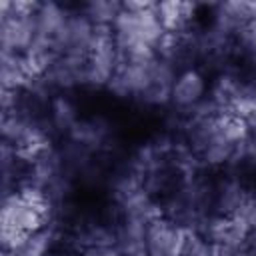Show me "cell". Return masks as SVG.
Masks as SVG:
<instances>
[{"label": "cell", "mask_w": 256, "mask_h": 256, "mask_svg": "<svg viewBox=\"0 0 256 256\" xmlns=\"http://www.w3.org/2000/svg\"><path fill=\"white\" fill-rule=\"evenodd\" d=\"M84 16L94 24V26H108L116 22L118 14L122 12V2H112V0H92L82 6Z\"/></svg>", "instance_id": "cell-12"}, {"label": "cell", "mask_w": 256, "mask_h": 256, "mask_svg": "<svg viewBox=\"0 0 256 256\" xmlns=\"http://www.w3.org/2000/svg\"><path fill=\"white\" fill-rule=\"evenodd\" d=\"M2 224L22 230L26 234H34L50 224V216L46 210H42L40 206H36L28 198H24L18 190H14L10 194H4Z\"/></svg>", "instance_id": "cell-4"}, {"label": "cell", "mask_w": 256, "mask_h": 256, "mask_svg": "<svg viewBox=\"0 0 256 256\" xmlns=\"http://www.w3.org/2000/svg\"><path fill=\"white\" fill-rule=\"evenodd\" d=\"M196 4L190 2H156V14L162 28L170 34H182L190 30L196 14Z\"/></svg>", "instance_id": "cell-11"}, {"label": "cell", "mask_w": 256, "mask_h": 256, "mask_svg": "<svg viewBox=\"0 0 256 256\" xmlns=\"http://www.w3.org/2000/svg\"><path fill=\"white\" fill-rule=\"evenodd\" d=\"M94 40V24L84 16L82 8H74L68 12V18L54 38V52L58 56L72 58H88Z\"/></svg>", "instance_id": "cell-3"}, {"label": "cell", "mask_w": 256, "mask_h": 256, "mask_svg": "<svg viewBox=\"0 0 256 256\" xmlns=\"http://www.w3.org/2000/svg\"><path fill=\"white\" fill-rule=\"evenodd\" d=\"M254 192L246 178L232 172H218L214 176V198L212 212L218 216H234L244 204L248 194Z\"/></svg>", "instance_id": "cell-5"}, {"label": "cell", "mask_w": 256, "mask_h": 256, "mask_svg": "<svg viewBox=\"0 0 256 256\" xmlns=\"http://www.w3.org/2000/svg\"><path fill=\"white\" fill-rule=\"evenodd\" d=\"M248 254L256 256V232L250 234V238H248Z\"/></svg>", "instance_id": "cell-13"}, {"label": "cell", "mask_w": 256, "mask_h": 256, "mask_svg": "<svg viewBox=\"0 0 256 256\" xmlns=\"http://www.w3.org/2000/svg\"><path fill=\"white\" fill-rule=\"evenodd\" d=\"M250 22L256 24V2H250Z\"/></svg>", "instance_id": "cell-14"}, {"label": "cell", "mask_w": 256, "mask_h": 256, "mask_svg": "<svg viewBox=\"0 0 256 256\" xmlns=\"http://www.w3.org/2000/svg\"><path fill=\"white\" fill-rule=\"evenodd\" d=\"M250 24V2H220L212 6L210 26L228 38H236L238 32Z\"/></svg>", "instance_id": "cell-9"}, {"label": "cell", "mask_w": 256, "mask_h": 256, "mask_svg": "<svg viewBox=\"0 0 256 256\" xmlns=\"http://www.w3.org/2000/svg\"><path fill=\"white\" fill-rule=\"evenodd\" d=\"M80 118H82L80 110L74 98L68 96V92H58L50 98L46 108V122L54 136L66 138L74 130V126L80 122Z\"/></svg>", "instance_id": "cell-8"}, {"label": "cell", "mask_w": 256, "mask_h": 256, "mask_svg": "<svg viewBox=\"0 0 256 256\" xmlns=\"http://www.w3.org/2000/svg\"><path fill=\"white\" fill-rule=\"evenodd\" d=\"M186 230L172 220L160 216L146 228V250L148 256H182Z\"/></svg>", "instance_id": "cell-6"}, {"label": "cell", "mask_w": 256, "mask_h": 256, "mask_svg": "<svg viewBox=\"0 0 256 256\" xmlns=\"http://www.w3.org/2000/svg\"><path fill=\"white\" fill-rule=\"evenodd\" d=\"M210 94V80L206 72L200 66H188L178 70L174 82H172V92H170V106L186 118L200 102H204Z\"/></svg>", "instance_id": "cell-2"}, {"label": "cell", "mask_w": 256, "mask_h": 256, "mask_svg": "<svg viewBox=\"0 0 256 256\" xmlns=\"http://www.w3.org/2000/svg\"><path fill=\"white\" fill-rule=\"evenodd\" d=\"M34 12H16L12 8V0L0 2V48L2 52L26 54L36 38V18Z\"/></svg>", "instance_id": "cell-1"}, {"label": "cell", "mask_w": 256, "mask_h": 256, "mask_svg": "<svg viewBox=\"0 0 256 256\" xmlns=\"http://www.w3.org/2000/svg\"><path fill=\"white\" fill-rule=\"evenodd\" d=\"M68 12L70 8L58 4V2H40L38 8H36V32H38V38L34 44H46L54 50V38L58 36V32L62 30L66 18H68Z\"/></svg>", "instance_id": "cell-10"}, {"label": "cell", "mask_w": 256, "mask_h": 256, "mask_svg": "<svg viewBox=\"0 0 256 256\" xmlns=\"http://www.w3.org/2000/svg\"><path fill=\"white\" fill-rule=\"evenodd\" d=\"M84 60L86 58L58 56L52 62V66L46 70L42 80L54 94L84 88Z\"/></svg>", "instance_id": "cell-7"}]
</instances>
